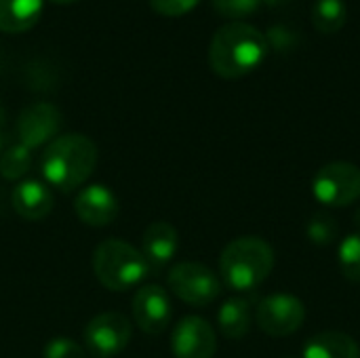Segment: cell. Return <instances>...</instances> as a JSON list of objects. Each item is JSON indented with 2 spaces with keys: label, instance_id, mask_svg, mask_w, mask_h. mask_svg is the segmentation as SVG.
<instances>
[{
  "label": "cell",
  "instance_id": "obj_24",
  "mask_svg": "<svg viewBox=\"0 0 360 358\" xmlns=\"http://www.w3.org/2000/svg\"><path fill=\"white\" fill-rule=\"evenodd\" d=\"M86 350L70 338H53L44 346V358H86Z\"/></svg>",
  "mask_w": 360,
  "mask_h": 358
},
{
  "label": "cell",
  "instance_id": "obj_10",
  "mask_svg": "<svg viewBox=\"0 0 360 358\" xmlns=\"http://www.w3.org/2000/svg\"><path fill=\"white\" fill-rule=\"evenodd\" d=\"M133 321L148 335H160L171 323V300L169 293L158 285H143L133 298Z\"/></svg>",
  "mask_w": 360,
  "mask_h": 358
},
{
  "label": "cell",
  "instance_id": "obj_2",
  "mask_svg": "<svg viewBox=\"0 0 360 358\" xmlns=\"http://www.w3.org/2000/svg\"><path fill=\"white\" fill-rule=\"evenodd\" d=\"M97 146L80 133H68L55 137L42 154V175L49 186L72 192L80 188L95 171Z\"/></svg>",
  "mask_w": 360,
  "mask_h": 358
},
{
  "label": "cell",
  "instance_id": "obj_1",
  "mask_svg": "<svg viewBox=\"0 0 360 358\" xmlns=\"http://www.w3.org/2000/svg\"><path fill=\"white\" fill-rule=\"evenodd\" d=\"M270 46L266 34L251 23L230 21L221 25L209 44V65L226 80H238L257 70Z\"/></svg>",
  "mask_w": 360,
  "mask_h": 358
},
{
  "label": "cell",
  "instance_id": "obj_19",
  "mask_svg": "<svg viewBox=\"0 0 360 358\" xmlns=\"http://www.w3.org/2000/svg\"><path fill=\"white\" fill-rule=\"evenodd\" d=\"M30 167H32V150H27L21 143L6 148L0 156V175L6 181L21 179L30 171Z\"/></svg>",
  "mask_w": 360,
  "mask_h": 358
},
{
  "label": "cell",
  "instance_id": "obj_28",
  "mask_svg": "<svg viewBox=\"0 0 360 358\" xmlns=\"http://www.w3.org/2000/svg\"><path fill=\"white\" fill-rule=\"evenodd\" d=\"M264 2H268V4L274 6V4H281V2H285V0H264Z\"/></svg>",
  "mask_w": 360,
  "mask_h": 358
},
{
  "label": "cell",
  "instance_id": "obj_17",
  "mask_svg": "<svg viewBox=\"0 0 360 358\" xmlns=\"http://www.w3.org/2000/svg\"><path fill=\"white\" fill-rule=\"evenodd\" d=\"M217 323H219V329L226 338H230V340L245 338L251 329L249 302L243 298H232V300L224 302L219 312H217Z\"/></svg>",
  "mask_w": 360,
  "mask_h": 358
},
{
  "label": "cell",
  "instance_id": "obj_13",
  "mask_svg": "<svg viewBox=\"0 0 360 358\" xmlns=\"http://www.w3.org/2000/svg\"><path fill=\"white\" fill-rule=\"evenodd\" d=\"M177 247H179V236L169 222H154L146 228L141 238V253L150 270L165 268L175 257Z\"/></svg>",
  "mask_w": 360,
  "mask_h": 358
},
{
  "label": "cell",
  "instance_id": "obj_9",
  "mask_svg": "<svg viewBox=\"0 0 360 358\" xmlns=\"http://www.w3.org/2000/svg\"><path fill=\"white\" fill-rule=\"evenodd\" d=\"M61 112L57 106L49 101H38L30 103L27 108L21 110L17 118V137L19 143L25 146L27 150H36L40 146H49L59 129H61Z\"/></svg>",
  "mask_w": 360,
  "mask_h": 358
},
{
  "label": "cell",
  "instance_id": "obj_3",
  "mask_svg": "<svg viewBox=\"0 0 360 358\" xmlns=\"http://www.w3.org/2000/svg\"><path fill=\"white\" fill-rule=\"evenodd\" d=\"M274 268V251L259 236H240L232 241L219 257L224 283L234 291L257 289Z\"/></svg>",
  "mask_w": 360,
  "mask_h": 358
},
{
  "label": "cell",
  "instance_id": "obj_21",
  "mask_svg": "<svg viewBox=\"0 0 360 358\" xmlns=\"http://www.w3.org/2000/svg\"><path fill=\"white\" fill-rule=\"evenodd\" d=\"M306 232H308V238H310L314 245L325 247V245H331V243L338 238L340 226H338V222H335L333 217H329V215H316V217H312V219L308 222Z\"/></svg>",
  "mask_w": 360,
  "mask_h": 358
},
{
  "label": "cell",
  "instance_id": "obj_15",
  "mask_svg": "<svg viewBox=\"0 0 360 358\" xmlns=\"http://www.w3.org/2000/svg\"><path fill=\"white\" fill-rule=\"evenodd\" d=\"M44 0H0V32L21 34L32 30L42 15Z\"/></svg>",
  "mask_w": 360,
  "mask_h": 358
},
{
  "label": "cell",
  "instance_id": "obj_12",
  "mask_svg": "<svg viewBox=\"0 0 360 358\" xmlns=\"http://www.w3.org/2000/svg\"><path fill=\"white\" fill-rule=\"evenodd\" d=\"M74 211L82 224L93 228H103L116 219L120 211V203L118 196L108 186L93 184L78 192L74 200Z\"/></svg>",
  "mask_w": 360,
  "mask_h": 358
},
{
  "label": "cell",
  "instance_id": "obj_7",
  "mask_svg": "<svg viewBox=\"0 0 360 358\" xmlns=\"http://www.w3.org/2000/svg\"><path fill=\"white\" fill-rule=\"evenodd\" d=\"M314 196L329 207H346L360 198V169L352 162H329L312 179Z\"/></svg>",
  "mask_w": 360,
  "mask_h": 358
},
{
  "label": "cell",
  "instance_id": "obj_23",
  "mask_svg": "<svg viewBox=\"0 0 360 358\" xmlns=\"http://www.w3.org/2000/svg\"><path fill=\"white\" fill-rule=\"evenodd\" d=\"M264 34H266L268 46L274 49V51H281V53L295 49V46H297V40H300L297 32H293V27H289V25H285V23H276V25H272V27H270L268 32H264Z\"/></svg>",
  "mask_w": 360,
  "mask_h": 358
},
{
  "label": "cell",
  "instance_id": "obj_16",
  "mask_svg": "<svg viewBox=\"0 0 360 358\" xmlns=\"http://www.w3.org/2000/svg\"><path fill=\"white\" fill-rule=\"evenodd\" d=\"M304 358H360V348L352 335L325 331L306 344Z\"/></svg>",
  "mask_w": 360,
  "mask_h": 358
},
{
  "label": "cell",
  "instance_id": "obj_6",
  "mask_svg": "<svg viewBox=\"0 0 360 358\" xmlns=\"http://www.w3.org/2000/svg\"><path fill=\"white\" fill-rule=\"evenodd\" d=\"M133 325L120 312H101L84 327L86 352L95 358H112L122 352L131 342Z\"/></svg>",
  "mask_w": 360,
  "mask_h": 358
},
{
  "label": "cell",
  "instance_id": "obj_5",
  "mask_svg": "<svg viewBox=\"0 0 360 358\" xmlns=\"http://www.w3.org/2000/svg\"><path fill=\"white\" fill-rule=\"evenodd\" d=\"M169 289L190 306H209L221 293V283L213 270L196 262H181L169 270Z\"/></svg>",
  "mask_w": 360,
  "mask_h": 358
},
{
  "label": "cell",
  "instance_id": "obj_29",
  "mask_svg": "<svg viewBox=\"0 0 360 358\" xmlns=\"http://www.w3.org/2000/svg\"><path fill=\"white\" fill-rule=\"evenodd\" d=\"M2 120H4V110H2V106H0V124H2Z\"/></svg>",
  "mask_w": 360,
  "mask_h": 358
},
{
  "label": "cell",
  "instance_id": "obj_27",
  "mask_svg": "<svg viewBox=\"0 0 360 358\" xmlns=\"http://www.w3.org/2000/svg\"><path fill=\"white\" fill-rule=\"evenodd\" d=\"M51 2H55V4H70V2H74V0H51Z\"/></svg>",
  "mask_w": 360,
  "mask_h": 358
},
{
  "label": "cell",
  "instance_id": "obj_26",
  "mask_svg": "<svg viewBox=\"0 0 360 358\" xmlns=\"http://www.w3.org/2000/svg\"><path fill=\"white\" fill-rule=\"evenodd\" d=\"M4 150H6V148H4V135H2V131H0V156H2Z\"/></svg>",
  "mask_w": 360,
  "mask_h": 358
},
{
  "label": "cell",
  "instance_id": "obj_14",
  "mask_svg": "<svg viewBox=\"0 0 360 358\" xmlns=\"http://www.w3.org/2000/svg\"><path fill=\"white\" fill-rule=\"evenodd\" d=\"M11 200H13V209L17 211V215L27 222L44 219L53 211V192L49 190L46 184L38 179H27V181L17 184Z\"/></svg>",
  "mask_w": 360,
  "mask_h": 358
},
{
  "label": "cell",
  "instance_id": "obj_18",
  "mask_svg": "<svg viewBox=\"0 0 360 358\" xmlns=\"http://www.w3.org/2000/svg\"><path fill=\"white\" fill-rule=\"evenodd\" d=\"M310 19L316 32L338 34L348 21V6L344 0H314Z\"/></svg>",
  "mask_w": 360,
  "mask_h": 358
},
{
  "label": "cell",
  "instance_id": "obj_20",
  "mask_svg": "<svg viewBox=\"0 0 360 358\" xmlns=\"http://www.w3.org/2000/svg\"><path fill=\"white\" fill-rule=\"evenodd\" d=\"M340 268L342 274L352 281L360 283V232L350 234L340 245Z\"/></svg>",
  "mask_w": 360,
  "mask_h": 358
},
{
  "label": "cell",
  "instance_id": "obj_22",
  "mask_svg": "<svg viewBox=\"0 0 360 358\" xmlns=\"http://www.w3.org/2000/svg\"><path fill=\"white\" fill-rule=\"evenodd\" d=\"M217 15L228 17L232 21H240L245 17H251L257 13L262 0H211Z\"/></svg>",
  "mask_w": 360,
  "mask_h": 358
},
{
  "label": "cell",
  "instance_id": "obj_8",
  "mask_svg": "<svg viewBox=\"0 0 360 358\" xmlns=\"http://www.w3.org/2000/svg\"><path fill=\"white\" fill-rule=\"evenodd\" d=\"M306 319V306L289 293H274L259 302L257 325L270 338H287L295 333Z\"/></svg>",
  "mask_w": 360,
  "mask_h": 358
},
{
  "label": "cell",
  "instance_id": "obj_11",
  "mask_svg": "<svg viewBox=\"0 0 360 358\" xmlns=\"http://www.w3.org/2000/svg\"><path fill=\"white\" fill-rule=\"evenodd\" d=\"M171 350L175 358H213L217 350L215 329L200 317H186L173 329Z\"/></svg>",
  "mask_w": 360,
  "mask_h": 358
},
{
  "label": "cell",
  "instance_id": "obj_25",
  "mask_svg": "<svg viewBox=\"0 0 360 358\" xmlns=\"http://www.w3.org/2000/svg\"><path fill=\"white\" fill-rule=\"evenodd\" d=\"M202 0H150V6L162 17H181L194 11Z\"/></svg>",
  "mask_w": 360,
  "mask_h": 358
},
{
  "label": "cell",
  "instance_id": "obj_4",
  "mask_svg": "<svg viewBox=\"0 0 360 358\" xmlns=\"http://www.w3.org/2000/svg\"><path fill=\"white\" fill-rule=\"evenodd\" d=\"M93 272L110 291H129L148 276L150 266L139 249L120 238H108L93 253Z\"/></svg>",
  "mask_w": 360,
  "mask_h": 358
}]
</instances>
